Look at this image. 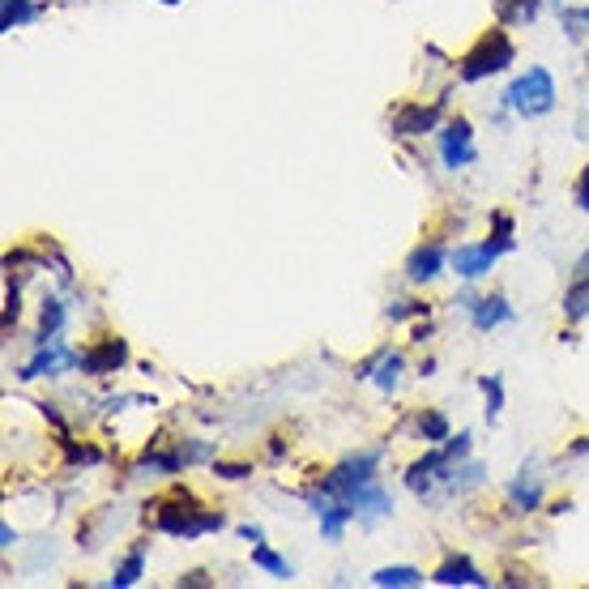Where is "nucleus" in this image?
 Returning <instances> with one entry per match:
<instances>
[{"label": "nucleus", "instance_id": "nucleus-1", "mask_svg": "<svg viewBox=\"0 0 589 589\" xmlns=\"http://www.w3.org/2000/svg\"><path fill=\"white\" fill-rule=\"evenodd\" d=\"M154 525L171 538H201V534H214L227 525L222 513H210L193 500V491H180L175 487L171 496H158L154 500Z\"/></svg>", "mask_w": 589, "mask_h": 589}, {"label": "nucleus", "instance_id": "nucleus-2", "mask_svg": "<svg viewBox=\"0 0 589 589\" xmlns=\"http://www.w3.org/2000/svg\"><path fill=\"white\" fill-rule=\"evenodd\" d=\"M517 60V47L508 39V26H491L483 30L474 47L461 56V82H483L491 73H504Z\"/></svg>", "mask_w": 589, "mask_h": 589}, {"label": "nucleus", "instance_id": "nucleus-3", "mask_svg": "<svg viewBox=\"0 0 589 589\" xmlns=\"http://www.w3.org/2000/svg\"><path fill=\"white\" fill-rule=\"evenodd\" d=\"M504 107H508V111H517L521 120L547 116V111L555 107V77H551L543 65L525 69V73L517 77V82L504 90Z\"/></svg>", "mask_w": 589, "mask_h": 589}, {"label": "nucleus", "instance_id": "nucleus-4", "mask_svg": "<svg viewBox=\"0 0 589 589\" xmlns=\"http://www.w3.org/2000/svg\"><path fill=\"white\" fill-rule=\"evenodd\" d=\"M124 363H129V342L120 338V333H107V338L90 342L82 355H77V368L86 376H107V372H120Z\"/></svg>", "mask_w": 589, "mask_h": 589}, {"label": "nucleus", "instance_id": "nucleus-5", "mask_svg": "<svg viewBox=\"0 0 589 589\" xmlns=\"http://www.w3.org/2000/svg\"><path fill=\"white\" fill-rule=\"evenodd\" d=\"M440 158L449 171H461V167L474 163V129H470L466 116H457L440 129Z\"/></svg>", "mask_w": 589, "mask_h": 589}, {"label": "nucleus", "instance_id": "nucleus-6", "mask_svg": "<svg viewBox=\"0 0 589 589\" xmlns=\"http://www.w3.org/2000/svg\"><path fill=\"white\" fill-rule=\"evenodd\" d=\"M500 244L496 240H483V244H461L457 252H453V269L466 282H474V278H483V274H491V265L500 261Z\"/></svg>", "mask_w": 589, "mask_h": 589}, {"label": "nucleus", "instance_id": "nucleus-7", "mask_svg": "<svg viewBox=\"0 0 589 589\" xmlns=\"http://www.w3.org/2000/svg\"><path fill=\"white\" fill-rule=\"evenodd\" d=\"M444 261H449V248H444L440 240H427V244H419L415 252H410V261H406V278L415 282V286H427L432 278H440Z\"/></svg>", "mask_w": 589, "mask_h": 589}, {"label": "nucleus", "instance_id": "nucleus-8", "mask_svg": "<svg viewBox=\"0 0 589 589\" xmlns=\"http://www.w3.org/2000/svg\"><path fill=\"white\" fill-rule=\"evenodd\" d=\"M440 111H444V99H440V103H432V107H423V103H406V107L393 116V133H397V137H423V133H436Z\"/></svg>", "mask_w": 589, "mask_h": 589}, {"label": "nucleus", "instance_id": "nucleus-9", "mask_svg": "<svg viewBox=\"0 0 589 589\" xmlns=\"http://www.w3.org/2000/svg\"><path fill=\"white\" fill-rule=\"evenodd\" d=\"M589 316V252L572 265V282H568V291H564V321L572 325H581Z\"/></svg>", "mask_w": 589, "mask_h": 589}, {"label": "nucleus", "instance_id": "nucleus-10", "mask_svg": "<svg viewBox=\"0 0 589 589\" xmlns=\"http://www.w3.org/2000/svg\"><path fill=\"white\" fill-rule=\"evenodd\" d=\"M73 363H77V355H73V350L65 346V342H47V346H39V355L35 359H30L26 363V368L18 372L22 380H39V376H52L56 368H73Z\"/></svg>", "mask_w": 589, "mask_h": 589}, {"label": "nucleus", "instance_id": "nucleus-11", "mask_svg": "<svg viewBox=\"0 0 589 589\" xmlns=\"http://www.w3.org/2000/svg\"><path fill=\"white\" fill-rule=\"evenodd\" d=\"M470 321L479 333H491L496 325L513 321V304L504 295H483V299H470Z\"/></svg>", "mask_w": 589, "mask_h": 589}, {"label": "nucleus", "instance_id": "nucleus-12", "mask_svg": "<svg viewBox=\"0 0 589 589\" xmlns=\"http://www.w3.org/2000/svg\"><path fill=\"white\" fill-rule=\"evenodd\" d=\"M432 581H436V585H479V589L491 585V577H483V572L474 568L466 555H453V560H444V564L432 572Z\"/></svg>", "mask_w": 589, "mask_h": 589}, {"label": "nucleus", "instance_id": "nucleus-13", "mask_svg": "<svg viewBox=\"0 0 589 589\" xmlns=\"http://www.w3.org/2000/svg\"><path fill=\"white\" fill-rule=\"evenodd\" d=\"M543 9V0H496V18L500 26H530Z\"/></svg>", "mask_w": 589, "mask_h": 589}, {"label": "nucleus", "instance_id": "nucleus-14", "mask_svg": "<svg viewBox=\"0 0 589 589\" xmlns=\"http://www.w3.org/2000/svg\"><path fill=\"white\" fill-rule=\"evenodd\" d=\"M60 325H65V304H60L56 295H47V299H43V312H39V333H35V342H39V346L56 342V338H60Z\"/></svg>", "mask_w": 589, "mask_h": 589}, {"label": "nucleus", "instance_id": "nucleus-15", "mask_svg": "<svg viewBox=\"0 0 589 589\" xmlns=\"http://www.w3.org/2000/svg\"><path fill=\"white\" fill-rule=\"evenodd\" d=\"M372 585H380V589H410V585H423V572L419 568H406V564L376 568L372 572Z\"/></svg>", "mask_w": 589, "mask_h": 589}, {"label": "nucleus", "instance_id": "nucleus-16", "mask_svg": "<svg viewBox=\"0 0 589 589\" xmlns=\"http://www.w3.org/2000/svg\"><path fill=\"white\" fill-rule=\"evenodd\" d=\"M508 500H513V508H517V513H534V508H538V500H543V487H538L534 479L525 483V470H521V479H513V483H508Z\"/></svg>", "mask_w": 589, "mask_h": 589}, {"label": "nucleus", "instance_id": "nucleus-17", "mask_svg": "<svg viewBox=\"0 0 589 589\" xmlns=\"http://www.w3.org/2000/svg\"><path fill=\"white\" fill-rule=\"evenodd\" d=\"M252 564H257V568H265V572H274L278 581H295V568L286 564L282 555H274V551H269L265 543H252Z\"/></svg>", "mask_w": 589, "mask_h": 589}, {"label": "nucleus", "instance_id": "nucleus-18", "mask_svg": "<svg viewBox=\"0 0 589 589\" xmlns=\"http://www.w3.org/2000/svg\"><path fill=\"white\" fill-rule=\"evenodd\" d=\"M141 572H146V547H137L129 560H124L120 568H116V577H111V585L116 589H129V585H137L141 581Z\"/></svg>", "mask_w": 589, "mask_h": 589}, {"label": "nucleus", "instance_id": "nucleus-19", "mask_svg": "<svg viewBox=\"0 0 589 589\" xmlns=\"http://www.w3.org/2000/svg\"><path fill=\"white\" fill-rule=\"evenodd\" d=\"M419 436L427 440V444H444L453 432H449V419L440 415V410H423L419 415Z\"/></svg>", "mask_w": 589, "mask_h": 589}, {"label": "nucleus", "instance_id": "nucleus-20", "mask_svg": "<svg viewBox=\"0 0 589 589\" xmlns=\"http://www.w3.org/2000/svg\"><path fill=\"white\" fill-rule=\"evenodd\" d=\"M35 18V5L30 0H5V9H0V30H18Z\"/></svg>", "mask_w": 589, "mask_h": 589}, {"label": "nucleus", "instance_id": "nucleus-21", "mask_svg": "<svg viewBox=\"0 0 589 589\" xmlns=\"http://www.w3.org/2000/svg\"><path fill=\"white\" fill-rule=\"evenodd\" d=\"M479 389L487 397V419H500V410H504V385H500V376H483Z\"/></svg>", "mask_w": 589, "mask_h": 589}, {"label": "nucleus", "instance_id": "nucleus-22", "mask_svg": "<svg viewBox=\"0 0 589 589\" xmlns=\"http://www.w3.org/2000/svg\"><path fill=\"white\" fill-rule=\"evenodd\" d=\"M410 316H427V304H415V299H406V304H393V308H389V321H410Z\"/></svg>", "mask_w": 589, "mask_h": 589}, {"label": "nucleus", "instance_id": "nucleus-23", "mask_svg": "<svg viewBox=\"0 0 589 589\" xmlns=\"http://www.w3.org/2000/svg\"><path fill=\"white\" fill-rule=\"evenodd\" d=\"M572 201H577V210H585V214H589V167H581L577 184H572Z\"/></svg>", "mask_w": 589, "mask_h": 589}, {"label": "nucleus", "instance_id": "nucleus-24", "mask_svg": "<svg viewBox=\"0 0 589 589\" xmlns=\"http://www.w3.org/2000/svg\"><path fill=\"white\" fill-rule=\"evenodd\" d=\"M214 474H222V479H248L252 466H248V461H218Z\"/></svg>", "mask_w": 589, "mask_h": 589}, {"label": "nucleus", "instance_id": "nucleus-25", "mask_svg": "<svg viewBox=\"0 0 589 589\" xmlns=\"http://www.w3.org/2000/svg\"><path fill=\"white\" fill-rule=\"evenodd\" d=\"M444 453H449L453 461H466V457H470V432H461L457 440L449 436V444H444Z\"/></svg>", "mask_w": 589, "mask_h": 589}, {"label": "nucleus", "instance_id": "nucleus-26", "mask_svg": "<svg viewBox=\"0 0 589 589\" xmlns=\"http://www.w3.org/2000/svg\"><path fill=\"white\" fill-rule=\"evenodd\" d=\"M564 22H568L572 35H589V5H585V9H572Z\"/></svg>", "mask_w": 589, "mask_h": 589}, {"label": "nucleus", "instance_id": "nucleus-27", "mask_svg": "<svg viewBox=\"0 0 589 589\" xmlns=\"http://www.w3.org/2000/svg\"><path fill=\"white\" fill-rule=\"evenodd\" d=\"M568 453H572V457H585V453H589V436H581V440H577V444H572V449H568Z\"/></svg>", "mask_w": 589, "mask_h": 589}, {"label": "nucleus", "instance_id": "nucleus-28", "mask_svg": "<svg viewBox=\"0 0 589 589\" xmlns=\"http://www.w3.org/2000/svg\"><path fill=\"white\" fill-rule=\"evenodd\" d=\"M244 538H248V543H261V530H257V525H244V530H240Z\"/></svg>", "mask_w": 589, "mask_h": 589}, {"label": "nucleus", "instance_id": "nucleus-29", "mask_svg": "<svg viewBox=\"0 0 589 589\" xmlns=\"http://www.w3.org/2000/svg\"><path fill=\"white\" fill-rule=\"evenodd\" d=\"M163 5H180V0H163Z\"/></svg>", "mask_w": 589, "mask_h": 589}]
</instances>
